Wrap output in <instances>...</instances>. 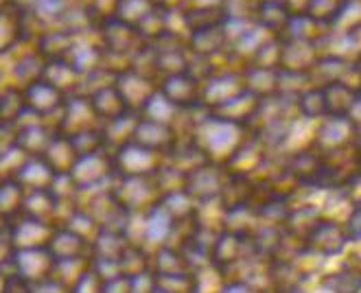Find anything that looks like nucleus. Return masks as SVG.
Here are the masks:
<instances>
[{"label":"nucleus","instance_id":"obj_1","mask_svg":"<svg viewBox=\"0 0 361 293\" xmlns=\"http://www.w3.org/2000/svg\"><path fill=\"white\" fill-rule=\"evenodd\" d=\"M59 92L51 83H33L27 92V101L29 106L37 112H51L53 108L59 106Z\"/></svg>","mask_w":361,"mask_h":293},{"label":"nucleus","instance_id":"obj_5","mask_svg":"<svg viewBox=\"0 0 361 293\" xmlns=\"http://www.w3.org/2000/svg\"><path fill=\"white\" fill-rule=\"evenodd\" d=\"M224 20V13L219 9H212V7H206V9H195L186 15V23L193 31H204V29H212L217 27Z\"/></svg>","mask_w":361,"mask_h":293},{"label":"nucleus","instance_id":"obj_13","mask_svg":"<svg viewBox=\"0 0 361 293\" xmlns=\"http://www.w3.org/2000/svg\"><path fill=\"white\" fill-rule=\"evenodd\" d=\"M13 144H16V134L11 132V127L7 123L0 125V158H5Z\"/></svg>","mask_w":361,"mask_h":293},{"label":"nucleus","instance_id":"obj_6","mask_svg":"<svg viewBox=\"0 0 361 293\" xmlns=\"http://www.w3.org/2000/svg\"><path fill=\"white\" fill-rule=\"evenodd\" d=\"M348 0H311L307 13L315 20H333L344 11Z\"/></svg>","mask_w":361,"mask_h":293},{"label":"nucleus","instance_id":"obj_12","mask_svg":"<svg viewBox=\"0 0 361 293\" xmlns=\"http://www.w3.org/2000/svg\"><path fill=\"white\" fill-rule=\"evenodd\" d=\"M20 110H23V99H20L13 90L0 99V116L5 120H11Z\"/></svg>","mask_w":361,"mask_h":293},{"label":"nucleus","instance_id":"obj_7","mask_svg":"<svg viewBox=\"0 0 361 293\" xmlns=\"http://www.w3.org/2000/svg\"><path fill=\"white\" fill-rule=\"evenodd\" d=\"M261 20L267 25V27H271V29H276V27H281V25H285L287 23V15H289V11H287V5H283V3H276V0H265V3L261 5Z\"/></svg>","mask_w":361,"mask_h":293},{"label":"nucleus","instance_id":"obj_2","mask_svg":"<svg viewBox=\"0 0 361 293\" xmlns=\"http://www.w3.org/2000/svg\"><path fill=\"white\" fill-rule=\"evenodd\" d=\"M134 39H136V31L132 29V25L123 23V20H110L105 25V42H108L110 49L125 51V46Z\"/></svg>","mask_w":361,"mask_h":293},{"label":"nucleus","instance_id":"obj_8","mask_svg":"<svg viewBox=\"0 0 361 293\" xmlns=\"http://www.w3.org/2000/svg\"><path fill=\"white\" fill-rule=\"evenodd\" d=\"M39 49L47 55H61L71 49V37L66 33H49V35L42 37Z\"/></svg>","mask_w":361,"mask_h":293},{"label":"nucleus","instance_id":"obj_3","mask_svg":"<svg viewBox=\"0 0 361 293\" xmlns=\"http://www.w3.org/2000/svg\"><path fill=\"white\" fill-rule=\"evenodd\" d=\"M20 35V15L13 9L0 7V51L9 49Z\"/></svg>","mask_w":361,"mask_h":293},{"label":"nucleus","instance_id":"obj_10","mask_svg":"<svg viewBox=\"0 0 361 293\" xmlns=\"http://www.w3.org/2000/svg\"><path fill=\"white\" fill-rule=\"evenodd\" d=\"M94 106H97V110L101 112V114H118L121 110H123V106H121V99L116 96V92L114 90H103V92H99L97 96H94Z\"/></svg>","mask_w":361,"mask_h":293},{"label":"nucleus","instance_id":"obj_14","mask_svg":"<svg viewBox=\"0 0 361 293\" xmlns=\"http://www.w3.org/2000/svg\"><path fill=\"white\" fill-rule=\"evenodd\" d=\"M200 7L197 9H206V7H212V3H217V0H197Z\"/></svg>","mask_w":361,"mask_h":293},{"label":"nucleus","instance_id":"obj_9","mask_svg":"<svg viewBox=\"0 0 361 293\" xmlns=\"http://www.w3.org/2000/svg\"><path fill=\"white\" fill-rule=\"evenodd\" d=\"M195 37L206 39V42H193L195 49H197L200 53H210V51H215V49L221 46V42H224V35H221L219 27L204 29V31H195Z\"/></svg>","mask_w":361,"mask_h":293},{"label":"nucleus","instance_id":"obj_11","mask_svg":"<svg viewBox=\"0 0 361 293\" xmlns=\"http://www.w3.org/2000/svg\"><path fill=\"white\" fill-rule=\"evenodd\" d=\"M20 197H23V188L16 182H7L0 186V211H11L13 206L20 204Z\"/></svg>","mask_w":361,"mask_h":293},{"label":"nucleus","instance_id":"obj_4","mask_svg":"<svg viewBox=\"0 0 361 293\" xmlns=\"http://www.w3.org/2000/svg\"><path fill=\"white\" fill-rule=\"evenodd\" d=\"M154 7H156L154 0H121V3H118V15L127 25L134 23V20L142 23V18L149 13Z\"/></svg>","mask_w":361,"mask_h":293}]
</instances>
